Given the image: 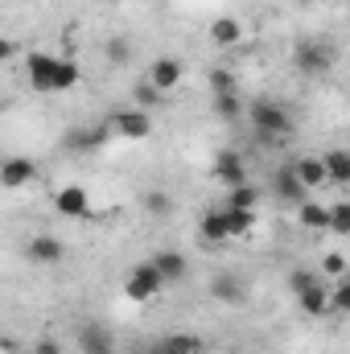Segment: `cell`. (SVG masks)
<instances>
[{"label":"cell","instance_id":"obj_1","mask_svg":"<svg viewBox=\"0 0 350 354\" xmlns=\"http://www.w3.org/2000/svg\"><path fill=\"white\" fill-rule=\"evenodd\" d=\"M243 111H248V120H252V128H256L260 140H284V136L297 132L293 111H288L284 103H276V99H256V103L243 107Z\"/></svg>","mask_w":350,"mask_h":354},{"label":"cell","instance_id":"obj_2","mask_svg":"<svg viewBox=\"0 0 350 354\" xmlns=\"http://www.w3.org/2000/svg\"><path fill=\"white\" fill-rule=\"evenodd\" d=\"M293 58H297V71H301V75H309V79H322V75H330V71H334V62H338V50H334L330 41H301Z\"/></svg>","mask_w":350,"mask_h":354},{"label":"cell","instance_id":"obj_3","mask_svg":"<svg viewBox=\"0 0 350 354\" xmlns=\"http://www.w3.org/2000/svg\"><path fill=\"white\" fill-rule=\"evenodd\" d=\"M107 128H111V136H120V140H145V136H153V115H149V111H140V107L111 111Z\"/></svg>","mask_w":350,"mask_h":354},{"label":"cell","instance_id":"obj_4","mask_svg":"<svg viewBox=\"0 0 350 354\" xmlns=\"http://www.w3.org/2000/svg\"><path fill=\"white\" fill-rule=\"evenodd\" d=\"M124 292H128V301H153L157 292H161V276H157V268L153 264H136L128 272V280H124Z\"/></svg>","mask_w":350,"mask_h":354},{"label":"cell","instance_id":"obj_5","mask_svg":"<svg viewBox=\"0 0 350 354\" xmlns=\"http://www.w3.org/2000/svg\"><path fill=\"white\" fill-rule=\"evenodd\" d=\"M25 75H29L33 91H42V95H54V54H46V50H33V54L25 58Z\"/></svg>","mask_w":350,"mask_h":354},{"label":"cell","instance_id":"obj_6","mask_svg":"<svg viewBox=\"0 0 350 354\" xmlns=\"http://www.w3.org/2000/svg\"><path fill=\"white\" fill-rule=\"evenodd\" d=\"M54 210H58L62 218H87L91 214V194L83 185H62V189L54 194Z\"/></svg>","mask_w":350,"mask_h":354},{"label":"cell","instance_id":"obj_7","mask_svg":"<svg viewBox=\"0 0 350 354\" xmlns=\"http://www.w3.org/2000/svg\"><path fill=\"white\" fill-rule=\"evenodd\" d=\"M214 177H219L227 189H235V185L252 181V177H248V161H243L239 153H231V149H223V153L214 157Z\"/></svg>","mask_w":350,"mask_h":354},{"label":"cell","instance_id":"obj_8","mask_svg":"<svg viewBox=\"0 0 350 354\" xmlns=\"http://www.w3.org/2000/svg\"><path fill=\"white\" fill-rule=\"evenodd\" d=\"M79 351H83V354H116V338H111V330H107V326L87 322V326L79 330Z\"/></svg>","mask_w":350,"mask_h":354},{"label":"cell","instance_id":"obj_9","mask_svg":"<svg viewBox=\"0 0 350 354\" xmlns=\"http://www.w3.org/2000/svg\"><path fill=\"white\" fill-rule=\"evenodd\" d=\"M37 177V165L29 161V157H8L4 165H0V185L4 189H21V185H29Z\"/></svg>","mask_w":350,"mask_h":354},{"label":"cell","instance_id":"obj_10","mask_svg":"<svg viewBox=\"0 0 350 354\" xmlns=\"http://www.w3.org/2000/svg\"><path fill=\"white\" fill-rule=\"evenodd\" d=\"M181 79H185V71H181V62H177V58H157V62L149 66V83L161 91V95H165V91H174Z\"/></svg>","mask_w":350,"mask_h":354},{"label":"cell","instance_id":"obj_11","mask_svg":"<svg viewBox=\"0 0 350 354\" xmlns=\"http://www.w3.org/2000/svg\"><path fill=\"white\" fill-rule=\"evenodd\" d=\"M145 354H202V338L198 334H165Z\"/></svg>","mask_w":350,"mask_h":354},{"label":"cell","instance_id":"obj_12","mask_svg":"<svg viewBox=\"0 0 350 354\" xmlns=\"http://www.w3.org/2000/svg\"><path fill=\"white\" fill-rule=\"evenodd\" d=\"M149 264L157 268L161 284H177V280H185V272H190V264H185V256H181V252H157Z\"/></svg>","mask_w":350,"mask_h":354},{"label":"cell","instance_id":"obj_13","mask_svg":"<svg viewBox=\"0 0 350 354\" xmlns=\"http://www.w3.org/2000/svg\"><path fill=\"white\" fill-rule=\"evenodd\" d=\"M198 235H202L206 248H223V243L231 239V235H227V218H223V210H206L202 223H198Z\"/></svg>","mask_w":350,"mask_h":354},{"label":"cell","instance_id":"obj_14","mask_svg":"<svg viewBox=\"0 0 350 354\" xmlns=\"http://www.w3.org/2000/svg\"><path fill=\"white\" fill-rule=\"evenodd\" d=\"M210 292H214L223 305H239V301L248 297V288H243V280H239L235 272H219V276L210 280Z\"/></svg>","mask_w":350,"mask_h":354},{"label":"cell","instance_id":"obj_15","mask_svg":"<svg viewBox=\"0 0 350 354\" xmlns=\"http://www.w3.org/2000/svg\"><path fill=\"white\" fill-rule=\"evenodd\" d=\"M272 189H276V198H284V202H293V206H301L305 202V185L297 181V174H293V165L288 169H276V181H272Z\"/></svg>","mask_w":350,"mask_h":354},{"label":"cell","instance_id":"obj_16","mask_svg":"<svg viewBox=\"0 0 350 354\" xmlns=\"http://www.w3.org/2000/svg\"><path fill=\"white\" fill-rule=\"evenodd\" d=\"M29 260L33 264H58L62 260V239H54V235H37V239H29Z\"/></svg>","mask_w":350,"mask_h":354},{"label":"cell","instance_id":"obj_17","mask_svg":"<svg viewBox=\"0 0 350 354\" xmlns=\"http://www.w3.org/2000/svg\"><path fill=\"white\" fill-rule=\"evenodd\" d=\"M111 140V128L103 124V128H91V132H71L66 136V149H75V153H95V149H103Z\"/></svg>","mask_w":350,"mask_h":354},{"label":"cell","instance_id":"obj_18","mask_svg":"<svg viewBox=\"0 0 350 354\" xmlns=\"http://www.w3.org/2000/svg\"><path fill=\"white\" fill-rule=\"evenodd\" d=\"M297 305H301L305 317H326V313H330V292H326L322 284H313V288L297 292Z\"/></svg>","mask_w":350,"mask_h":354},{"label":"cell","instance_id":"obj_19","mask_svg":"<svg viewBox=\"0 0 350 354\" xmlns=\"http://www.w3.org/2000/svg\"><path fill=\"white\" fill-rule=\"evenodd\" d=\"M322 169H326V181H334V185H347V181H350V153H347V149H334V153H326V157H322Z\"/></svg>","mask_w":350,"mask_h":354},{"label":"cell","instance_id":"obj_20","mask_svg":"<svg viewBox=\"0 0 350 354\" xmlns=\"http://www.w3.org/2000/svg\"><path fill=\"white\" fill-rule=\"evenodd\" d=\"M293 174H297V181H301L305 189H317V185H326V169H322V157H301V161L293 165Z\"/></svg>","mask_w":350,"mask_h":354},{"label":"cell","instance_id":"obj_21","mask_svg":"<svg viewBox=\"0 0 350 354\" xmlns=\"http://www.w3.org/2000/svg\"><path fill=\"white\" fill-rule=\"evenodd\" d=\"M239 37H243V25H239L235 17H219V21L210 25V41H214V46H239Z\"/></svg>","mask_w":350,"mask_h":354},{"label":"cell","instance_id":"obj_22","mask_svg":"<svg viewBox=\"0 0 350 354\" xmlns=\"http://www.w3.org/2000/svg\"><path fill=\"white\" fill-rule=\"evenodd\" d=\"M214 115H219L223 124H239V120H243V99H239L235 91L214 95Z\"/></svg>","mask_w":350,"mask_h":354},{"label":"cell","instance_id":"obj_23","mask_svg":"<svg viewBox=\"0 0 350 354\" xmlns=\"http://www.w3.org/2000/svg\"><path fill=\"white\" fill-rule=\"evenodd\" d=\"M79 87V62L75 58H54V91Z\"/></svg>","mask_w":350,"mask_h":354},{"label":"cell","instance_id":"obj_24","mask_svg":"<svg viewBox=\"0 0 350 354\" xmlns=\"http://www.w3.org/2000/svg\"><path fill=\"white\" fill-rule=\"evenodd\" d=\"M223 218H227V235H252V227H256V210H231V206H223Z\"/></svg>","mask_w":350,"mask_h":354},{"label":"cell","instance_id":"obj_25","mask_svg":"<svg viewBox=\"0 0 350 354\" xmlns=\"http://www.w3.org/2000/svg\"><path fill=\"white\" fill-rule=\"evenodd\" d=\"M227 206H231V210H256V206H260V189H256L252 181H243V185H235V189H231Z\"/></svg>","mask_w":350,"mask_h":354},{"label":"cell","instance_id":"obj_26","mask_svg":"<svg viewBox=\"0 0 350 354\" xmlns=\"http://www.w3.org/2000/svg\"><path fill=\"white\" fill-rule=\"evenodd\" d=\"M297 210H301V223H305L309 231H326V227H330V210H326V206H317V202H301Z\"/></svg>","mask_w":350,"mask_h":354},{"label":"cell","instance_id":"obj_27","mask_svg":"<svg viewBox=\"0 0 350 354\" xmlns=\"http://www.w3.org/2000/svg\"><path fill=\"white\" fill-rule=\"evenodd\" d=\"M326 210H330V231L334 235H350V202H334Z\"/></svg>","mask_w":350,"mask_h":354},{"label":"cell","instance_id":"obj_28","mask_svg":"<svg viewBox=\"0 0 350 354\" xmlns=\"http://www.w3.org/2000/svg\"><path fill=\"white\" fill-rule=\"evenodd\" d=\"M145 210H149V214H157V218H165V214L174 210V202H169V194H165V189H149V194H145Z\"/></svg>","mask_w":350,"mask_h":354},{"label":"cell","instance_id":"obj_29","mask_svg":"<svg viewBox=\"0 0 350 354\" xmlns=\"http://www.w3.org/2000/svg\"><path fill=\"white\" fill-rule=\"evenodd\" d=\"M317 276H322V272H313V268H293V272H288V288H293V292H305V288L322 284Z\"/></svg>","mask_w":350,"mask_h":354},{"label":"cell","instance_id":"obj_30","mask_svg":"<svg viewBox=\"0 0 350 354\" xmlns=\"http://www.w3.org/2000/svg\"><path fill=\"white\" fill-rule=\"evenodd\" d=\"M157 103H161V91L153 87L149 79H145V83H136V107H140V111H153Z\"/></svg>","mask_w":350,"mask_h":354},{"label":"cell","instance_id":"obj_31","mask_svg":"<svg viewBox=\"0 0 350 354\" xmlns=\"http://www.w3.org/2000/svg\"><path fill=\"white\" fill-rule=\"evenodd\" d=\"M128 58H132V46H128L124 37H111V41H107V62H120V66H124Z\"/></svg>","mask_w":350,"mask_h":354},{"label":"cell","instance_id":"obj_32","mask_svg":"<svg viewBox=\"0 0 350 354\" xmlns=\"http://www.w3.org/2000/svg\"><path fill=\"white\" fill-rule=\"evenodd\" d=\"M210 91H214V95L235 91V75H231V71H210Z\"/></svg>","mask_w":350,"mask_h":354},{"label":"cell","instance_id":"obj_33","mask_svg":"<svg viewBox=\"0 0 350 354\" xmlns=\"http://www.w3.org/2000/svg\"><path fill=\"white\" fill-rule=\"evenodd\" d=\"M350 309V284L342 280L338 288H334V297H330V313H347Z\"/></svg>","mask_w":350,"mask_h":354},{"label":"cell","instance_id":"obj_34","mask_svg":"<svg viewBox=\"0 0 350 354\" xmlns=\"http://www.w3.org/2000/svg\"><path fill=\"white\" fill-rule=\"evenodd\" d=\"M322 272H326V276H342V272H347V260H342L338 252H330V256L322 260Z\"/></svg>","mask_w":350,"mask_h":354},{"label":"cell","instance_id":"obj_35","mask_svg":"<svg viewBox=\"0 0 350 354\" xmlns=\"http://www.w3.org/2000/svg\"><path fill=\"white\" fill-rule=\"evenodd\" d=\"M33 354H62V346H58L54 338H37V342H33Z\"/></svg>","mask_w":350,"mask_h":354},{"label":"cell","instance_id":"obj_36","mask_svg":"<svg viewBox=\"0 0 350 354\" xmlns=\"http://www.w3.org/2000/svg\"><path fill=\"white\" fill-rule=\"evenodd\" d=\"M17 54V41H8V37H0V62H8Z\"/></svg>","mask_w":350,"mask_h":354},{"label":"cell","instance_id":"obj_37","mask_svg":"<svg viewBox=\"0 0 350 354\" xmlns=\"http://www.w3.org/2000/svg\"><path fill=\"white\" fill-rule=\"evenodd\" d=\"M297 4H313V0H297Z\"/></svg>","mask_w":350,"mask_h":354},{"label":"cell","instance_id":"obj_38","mask_svg":"<svg viewBox=\"0 0 350 354\" xmlns=\"http://www.w3.org/2000/svg\"><path fill=\"white\" fill-rule=\"evenodd\" d=\"M25 354H33V351H25Z\"/></svg>","mask_w":350,"mask_h":354}]
</instances>
